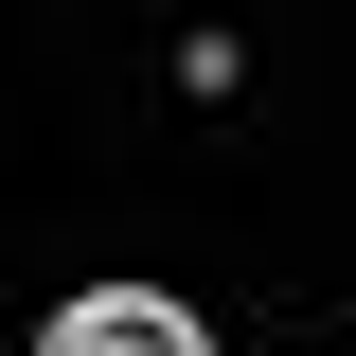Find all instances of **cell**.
<instances>
[{
	"label": "cell",
	"mask_w": 356,
	"mask_h": 356,
	"mask_svg": "<svg viewBox=\"0 0 356 356\" xmlns=\"http://www.w3.org/2000/svg\"><path fill=\"white\" fill-rule=\"evenodd\" d=\"M36 356H196V321L143 303V285H89V303H54V321H36Z\"/></svg>",
	"instance_id": "obj_1"
}]
</instances>
